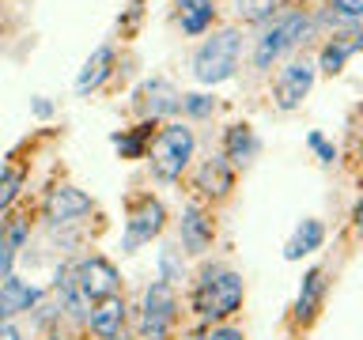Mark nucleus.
<instances>
[{"instance_id": "393cba45", "label": "nucleus", "mask_w": 363, "mask_h": 340, "mask_svg": "<svg viewBox=\"0 0 363 340\" xmlns=\"http://www.w3.org/2000/svg\"><path fill=\"white\" fill-rule=\"evenodd\" d=\"M182 113H186V118H212L216 98L204 95V91H189V95H182Z\"/></svg>"}, {"instance_id": "f8f14e48", "label": "nucleus", "mask_w": 363, "mask_h": 340, "mask_svg": "<svg viewBox=\"0 0 363 340\" xmlns=\"http://www.w3.org/2000/svg\"><path fill=\"white\" fill-rule=\"evenodd\" d=\"M329 272L322 265L306 268V276L299 283V295H295V306H291V317L295 325H311L318 314H322V302H325V291H329Z\"/></svg>"}, {"instance_id": "ddd939ff", "label": "nucleus", "mask_w": 363, "mask_h": 340, "mask_svg": "<svg viewBox=\"0 0 363 340\" xmlns=\"http://www.w3.org/2000/svg\"><path fill=\"white\" fill-rule=\"evenodd\" d=\"M193 186H197L201 197H212V200H223L227 193L235 189V166L227 163V155H212L204 159V163L197 166V178H193Z\"/></svg>"}, {"instance_id": "423d86ee", "label": "nucleus", "mask_w": 363, "mask_h": 340, "mask_svg": "<svg viewBox=\"0 0 363 340\" xmlns=\"http://www.w3.org/2000/svg\"><path fill=\"white\" fill-rule=\"evenodd\" d=\"M163 227H167V208H163V200L152 197V193H140V197L129 204V215H125L121 249H125V254H136L140 246H147L152 238L163 234Z\"/></svg>"}, {"instance_id": "c756f323", "label": "nucleus", "mask_w": 363, "mask_h": 340, "mask_svg": "<svg viewBox=\"0 0 363 340\" xmlns=\"http://www.w3.org/2000/svg\"><path fill=\"white\" fill-rule=\"evenodd\" d=\"M0 340H23L16 325H0Z\"/></svg>"}, {"instance_id": "412c9836", "label": "nucleus", "mask_w": 363, "mask_h": 340, "mask_svg": "<svg viewBox=\"0 0 363 340\" xmlns=\"http://www.w3.org/2000/svg\"><path fill=\"white\" fill-rule=\"evenodd\" d=\"M42 299V291L38 288H30L27 280H19V276H8L4 283H0V306L11 314H23V310H30L34 302Z\"/></svg>"}, {"instance_id": "9d476101", "label": "nucleus", "mask_w": 363, "mask_h": 340, "mask_svg": "<svg viewBox=\"0 0 363 340\" xmlns=\"http://www.w3.org/2000/svg\"><path fill=\"white\" fill-rule=\"evenodd\" d=\"M212 238H216V220L212 212H204L201 204H186L182 208V220H178V242L189 257H204L212 249Z\"/></svg>"}, {"instance_id": "2eb2a0df", "label": "nucleus", "mask_w": 363, "mask_h": 340, "mask_svg": "<svg viewBox=\"0 0 363 340\" xmlns=\"http://www.w3.org/2000/svg\"><path fill=\"white\" fill-rule=\"evenodd\" d=\"M91 333L99 340H118L125 333V299L121 295H110V299H99L95 310L87 317Z\"/></svg>"}, {"instance_id": "4be33fe9", "label": "nucleus", "mask_w": 363, "mask_h": 340, "mask_svg": "<svg viewBox=\"0 0 363 340\" xmlns=\"http://www.w3.org/2000/svg\"><path fill=\"white\" fill-rule=\"evenodd\" d=\"M280 11V0H235V16L250 27H269Z\"/></svg>"}, {"instance_id": "5701e85b", "label": "nucleus", "mask_w": 363, "mask_h": 340, "mask_svg": "<svg viewBox=\"0 0 363 340\" xmlns=\"http://www.w3.org/2000/svg\"><path fill=\"white\" fill-rule=\"evenodd\" d=\"M178 254H182V249H174V246L159 249V280H167V283L186 280V261H182Z\"/></svg>"}, {"instance_id": "7ed1b4c3", "label": "nucleus", "mask_w": 363, "mask_h": 340, "mask_svg": "<svg viewBox=\"0 0 363 340\" xmlns=\"http://www.w3.org/2000/svg\"><path fill=\"white\" fill-rule=\"evenodd\" d=\"M238 57H242V30L238 27H220L212 38H204L193 50V79L201 87L227 84L238 72Z\"/></svg>"}, {"instance_id": "f3484780", "label": "nucleus", "mask_w": 363, "mask_h": 340, "mask_svg": "<svg viewBox=\"0 0 363 340\" xmlns=\"http://www.w3.org/2000/svg\"><path fill=\"white\" fill-rule=\"evenodd\" d=\"M110 72H113V45H99V50L84 61V68H79L76 95H91V91H99L110 79Z\"/></svg>"}, {"instance_id": "a211bd4d", "label": "nucleus", "mask_w": 363, "mask_h": 340, "mask_svg": "<svg viewBox=\"0 0 363 340\" xmlns=\"http://www.w3.org/2000/svg\"><path fill=\"white\" fill-rule=\"evenodd\" d=\"M216 23V4L212 0H178V27L189 38H201L208 34Z\"/></svg>"}, {"instance_id": "1a4fd4ad", "label": "nucleus", "mask_w": 363, "mask_h": 340, "mask_svg": "<svg viewBox=\"0 0 363 340\" xmlns=\"http://www.w3.org/2000/svg\"><path fill=\"white\" fill-rule=\"evenodd\" d=\"M136 110H140L144 121H163V118H174V113H182V91L170 84V79L155 76L147 79V84L136 91Z\"/></svg>"}, {"instance_id": "4468645a", "label": "nucleus", "mask_w": 363, "mask_h": 340, "mask_svg": "<svg viewBox=\"0 0 363 340\" xmlns=\"http://www.w3.org/2000/svg\"><path fill=\"white\" fill-rule=\"evenodd\" d=\"M257 152H261V140H257L254 125L235 121V125H227V129H223V155H227V163H231V166L254 163Z\"/></svg>"}, {"instance_id": "bb28decb", "label": "nucleus", "mask_w": 363, "mask_h": 340, "mask_svg": "<svg viewBox=\"0 0 363 340\" xmlns=\"http://www.w3.org/2000/svg\"><path fill=\"white\" fill-rule=\"evenodd\" d=\"M193 340H246V336H242L238 325H208L201 336H193Z\"/></svg>"}, {"instance_id": "f03ea898", "label": "nucleus", "mask_w": 363, "mask_h": 340, "mask_svg": "<svg viewBox=\"0 0 363 340\" xmlns=\"http://www.w3.org/2000/svg\"><path fill=\"white\" fill-rule=\"evenodd\" d=\"M246 299V283L235 268L204 265L201 280L193 283V314L208 325H223Z\"/></svg>"}, {"instance_id": "6e6552de", "label": "nucleus", "mask_w": 363, "mask_h": 340, "mask_svg": "<svg viewBox=\"0 0 363 340\" xmlns=\"http://www.w3.org/2000/svg\"><path fill=\"white\" fill-rule=\"evenodd\" d=\"M42 212H45V220H50L53 227H68V223H76V220H84V215L95 212V200H91L84 189H76V186H68V181H61V186L50 189V197H45Z\"/></svg>"}, {"instance_id": "7c9ffc66", "label": "nucleus", "mask_w": 363, "mask_h": 340, "mask_svg": "<svg viewBox=\"0 0 363 340\" xmlns=\"http://www.w3.org/2000/svg\"><path fill=\"white\" fill-rule=\"evenodd\" d=\"M34 113H42V118H45V113H50V102L38 98V102H34Z\"/></svg>"}, {"instance_id": "20e7f679", "label": "nucleus", "mask_w": 363, "mask_h": 340, "mask_svg": "<svg viewBox=\"0 0 363 340\" xmlns=\"http://www.w3.org/2000/svg\"><path fill=\"white\" fill-rule=\"evenodd\" d=\"M193 152H197V136L186 121H167L163 129L155 132L152 140V174L159 181H178L186 174V166L193 163Z\"/></svg>"}, {"instance_id": "f257e3e1", "label": "nucleus", "mask_w": 363, "mask_h": 340, "mask_svg": "<svg viewBox=\"0 0 363 340\" xmlns=\"http://www.w3.org/2000/svg\"><path fill=\"white\" fill-rule=\"evenodd\" d=\"M314 30V16L306 8H284L269 27H261V34L254 38V53H250V64L254 72H272V64L280 57L295 53L306 42V34Z\"/></svg>"}, {"instance_id": "b1692460", "label": "nucleus", "mask_w": 363, "mask_h": 340, "mask_svg": "<svg viewBox=\"0 0 363 340\" xmlns=\"http://www.w3.org/2000/svg\"><path fill=\"white\" fill-rule=\"evenodd\" d=\"M19 189H23V170L19 166H8L4 174H0V215L11 208V200L19 197Z\"/></svg>"}, {"instance_id": "473e14b6", "label": "nucleus", "mask_w": 363, "mask_h": 340, "mask_svg": "<svg viewBox=\"0 0 363 340\" xmlns=\"http://www.w3.org/2000/svg\"><path fill=\"white\" fill-rule=\"evenodd\" d=\"M4 280H8V272H4V268H0V283H4Z\"/></svg>"}, {"instance_id": "c85d7f7f", "label": "nucleus", "mask_w": 363, "mask_h": 340, "mask_svg": "<svg viewBox=\"0 0 363 340\" xmlns=\"http://www.w3.org/2000/svg\"><path fill=\"white\" fill-rule=\"evenodd\" d=\"M352 227H356V231H363V197L356 200V208H352Z\"/></svg>"}, {"instance_id": "2f4dec72", "label": "nucleus", "mask_w": 363, "mask_h": 340, "mask_svg": "<svg viewBox=\"0 0 363 340\" xmlns=\"http://www.w3.org/2000/svg\"><path fill=\"white\" fill-rule=\"evenodd\" d=\"M0 325H8V310H4V306H0Z\"/></svg>"}, {"instance_id": "a878e982", "label": "nucleus", "mask_w": 363, "mask_h": 340, "mask_svg": "<svg viewBox=\"0 0 363 340\" xmlns=\"http://www.w3.org/2000/svg\"><path fill=\"white\" fill-rule=\"evenodd\" d=\"M4 223V231H0V238L11 246V249H19L23 242H27V227H30V220L27 215H8V220H0Z\"/></svg>"}, {"instance_id": "aec40b11", "label": "nucleus", "mask_w": 363, "mask_h": 340, "mask_svg": "<svg viewBox=\"0 0 363 340\" xmlns=\"http://www.w3.org/2000/svg\"><path fill=\"white\" fill-rule=\"evenodd\" d=\"M155 121H140V125H133V129H125V132H113V147L121 152V159H140L152 152V140H155Z\"/></svg>"}, {"instance_id": "0eeeda50", "label": "nucleus", "mask_w": 363, "mask_h": 340, "mask_svg": "<svg viewBox=\"0 0 363 340\" xmlns=\"http://www.w3.org/2000/svg\"><path fill=\"white\" fill-rule=\"evenodd\" d=\"M314 79H318V61H311V57H291V61L277 72V79H272V98H277V106L284 113L299 110L303 98L311 95Z\"/></svg>"}, {"instance_id": "39448f33", "label": "nucleus", "mask_w": 363, "mask_h": 340, "mask_svg": "<svg viewBox=\"0 0 363 340\" xmlns=\"http://www.w3.org/2000/svg\"><path fill=\"white\" fill-rule=\"evenodd\" d=\"M178 325V295L174 283L152 280L140 299V340H170Z\"/></svg>"}, {"instance_id": "dca6fc26", "label": "nucleus", "mask_w": 363, "mask_h": 340, "mask_svg": "<svg viewBox=\"0 0 363 340\" xmlns=\"http://www.w3.org/2000/svg\"><path fill=\"white\" fill-rule=\"evenodd\" d=\"M359 50H363V34H359V30H352V34H333V38L322 45V53H318V72H325V76L345 72L348 57L359 53Z\"/></svg>"}, {"instance_id": "6ab92c4d", "label": "nucleus", "mask_w": 363, "mask_h": 340, "mask_svg": "<svg viewBox=\"0 0 363 340\" xmlns=\"http://www.w3.org/2000/svg\"><path fill=\"white\" fill-rule=\"evenodd\" d=\"M325 242V223L322 220H303L295 227V234L288 238V246H284V261H299L306 254H314V249H322Z\"/></svg>"}, {"instance_id": "9b49d317", "label": "nucleus", "mask_w": 363, "mask_h": 340, "mask_svg": "<svg viewBox=\"0 0 363 340\" xmlns=\"http://www.w3.org/2000/svg\"><path fill=\"white\" fill-rule=\"evenodd\" d=\"M76 280H79V288H84L91 299H110V295H118L121 288V276H118V268L110 265L102 254H91V257H79L76 261Z\"/></svg>"}, {"instance_id": "cd10ccee", "label": "nucleus", "mask_w": 363, "mask_h": 340, "mask_svg": "<svg viewBox=\"0 0 363 340\" xmlns=\"http://www.w3.org/2000/svg\"><path fill=\"white\" fill-rule=\"evenodd\" d=\"M306 144H311L314 147V152H318V159H322V163L329 166V163H333V159H337V147L333 144H329L325 140V136L322 132H311V136H306Z\"/></svg>"}, {"instance_id": "72a5a7b5", "label": "nucleus", "mask_w": 363, "mask_h": 340, "mask_svg": "<svg viewBox=\"0 0 363 340\" xmlns=\"http://www.w3.org/2000/svg\"><path fill=\"white\" fill-rule=\"evenodd\" d=\"M359 186H363V174H359Z\"/></svg>"}]
</instances>
